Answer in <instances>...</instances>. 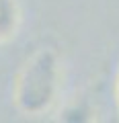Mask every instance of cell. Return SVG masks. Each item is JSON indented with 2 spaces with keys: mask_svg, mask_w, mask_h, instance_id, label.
<instances>
[{
  "mask_svg": "<svg viewBox=\"0 0 119 123\" xmlns=\"http://www.w3.org/2000/svg\"><path fill=\"white\" fill-rule=\"evenodd\" d=\"M115 97H117V107H119V74H117V84H115Z\"/></svg>",
  "mask_w": 119,
  "mask_h": 123,
  "instance_id": "obj_4",
  "label": "cell"
},
{
  "mask_svg": "<svg viewBox=\"0 0 119 123\" xmlns=\"http://www.w3.org/2000/svg\"><path fill=\"white\" fill-rule=\"evenodd\" d=\"M60 90V60L49 47L35 51L14 82V105L25 115H43L53 107Z\"/></svg>",
  "mask_w": 119,
  "mask_h": 123,
  "instance_id": "obj_1",
  "label": "cell"
},
{
  "mask_svg": "<svg viewBox=\"0 0 119 123\" xmlns=\"http://www.w3.org/2000/svg\"><path fill=\"white\" fill-rule=\"evenodd\" d=\"M21 25V8L17 0H0V43L17 35Z\"/></svg>",
  "mask_w": 119,
  "mask_h": 123,
  "instance_id": "obj_2",
  "label": "cell"
},
{
  "mask_svg": "<svg viewBox=\"0 0 119 123\" xmlns=\"http://www.w3.org/2000/svg\"><path fill=\"white\" fill-rule=\"evenodd\" d=\"M60 121H70V123H86L93 121V109L86 103H72L60 115Z\"/></svg>",
  "mask_w": 119,
  "mask_h": 123,
  "instance_id": "obj_3",
  "label": "cell"
}]
</instances>
